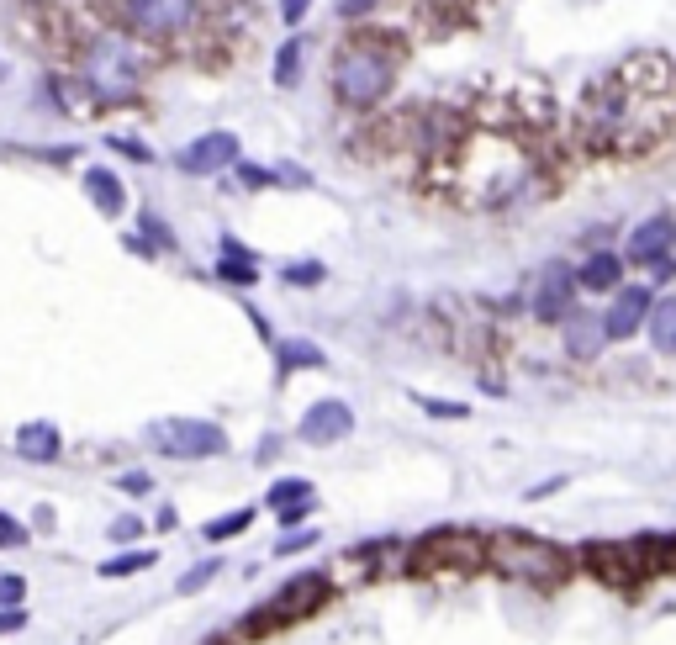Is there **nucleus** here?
<instances>
[{"instance_id": "6e6552de", "label": "nucleus", "mask_w": 676, "mask_h": 645, "mask_svg": "<svg viewBox=\"0 0 676 645\" xmlns=\"http://www.w3.org/2000/svg\"><path fill=\"white\" fill-rule=\"evenodd\" d=\"M576 265H566V260H550L539 270V281H534V291H529V312L539 323H566L571 312H576Z\"/></svg>"}, {"instance_id": "7c9ffc66", "label": "nucleus", "mask_w": 676, "mask_h": 645, "mask_svg": "<svg viewBox=\"0 0 676 645\" xmlns=\"http://www.w3.org/2000/svg\"><path fill=\"white\" fill-rule=\"evenodd\" d=\"M233 175L243 180V186H249V191H265V186H275V170H259V164H233Z\"/></svg>"}, {"instance_id": "aec40b11", "label": "nucleus", "mask_w": 676, "mask_h": 645, "mask_svg": "<svg viewBox=\"0 0 676 645\" xmlns=\"http://www.w3.org/2000/svg\"><path fill=\"white\" fill-rule=\"evenodd\" d=\"M645 339H650L655 355L676 360V297H655L650 318H645Z\"/></svg>"}, {"instance_id": "c756f323", "label": "nucleus", "mask_w": 676, "mask_h": 645, "mask_svg": "<svg viewBox=\"0 0 676 645\" xmlns=\"http://www.w3.org/2000/svg\"><path fill=\"white\" fill-rule=\"evenodd\" d=\"M317 540H323L317 529H286V534H280V545H275V556H296V550H312Z\"/></svg>"}, {"instance_id": "b1692460", "label": "nucleus", "mask_w": 676, "mask_h": 645, "mask_svg": "<svg viewBox=\"0 0 676 645\" xmlns=\"http://www.w3.org/2000/svg\"><path fill=\"white\" fill-rule=\"evenodd\" d=\"M138 233L148 238V244H154V254H164V249H169V254H175V249H180V238H175V228H169V223H164V217H159L154 207H143V212H138Z\"/></svg>"}, {"instance_id": "1a4fd4ad", "label": "nucleus", "mask_w": 676, "mask_h": 645, "mask_svg": "<svg viewBox=\"0 0 676 645\" xmlns=\"http://www.w3.org/2000/svg\"><path fill=\"white\" fill-rule=\"evenodd\" d=\"M661 260H676V217L661 207L640 217L624 238V265H640V270H655Z\"/></svg>"}, {"instance_id": "7ed1b4c3", "label": "nucleus", "mask_w": 676, "mask_h": 645, "mask_svg": "<svg viewBox=\"0 0 676 645\" xmlns=\"http://www.w3.org/2000/svg\"><path fill=\"white\" fill-rule=\"evenodd\" d=\"M486 566L507 582H523V587H560L571 577V556L539 534H523V529H502L486 540Z\"/></svg>"}, {"instance_id": "ea45409f", "label": "nucleus", "mask_w": 676, "mask_h": 645, "mask_svg": "<svg viewBox=\"0 0 676 645\" xmlns=\"http://www.w3.org/2000/svg\"><path fill=\"white\" fill-rule=\"evenodd\" d=\"M154 524H159V529H175V524H180V513H175V508H159V519H154Z\"/></svg>"}, {"instance_id": "6ab92c4d", "label": "nucleus", "mask_w": 676, "mask_h": 645, "mask_svg": "<svg viewBox=\"0 0 676 645\" xmlns=\"http://www.w3.org/2000/svg\"><path fill=\"white\" fill-rule=\"evenodd\" d=\"M587 566L603 582H634L645 571L640 556H634V545H587Z\"/></svg>"}, {"instance_id": "473e14b6", "label": "nucleus", "mask_w": 676, "mask_h": 645, "mask_svg": "<svg viewBox=\"0 0 676 645\" xmlns=\"http://www.w3.org/2000/svg\"><path fill=\"white\" fill-rule=\"evenodd\" d=\"M22 545H27V529L11 513H0V550H22Z\"/></svg>"}, {"instance_id": "2f4dec72", "label": "nucleus", "mask_w": 676, "mask_h": 645, "mask_svg": "<svg viewBox=\"0 0 676 645\" xmlns=\"http://www.w3.org/2000/svg\"><path fill=\"white\" fill-rule=\"evenodd\" d=\"M111 540L117 545H127V540H143V519H133V513H122V519H111Z\"/></svg>"}, {"instance_id": "f704fd0d", "label": "nucleus", "mask_w": 676, "mask_h": 645, "mask_svg": "<svg viewBox=\"0 0 676 645\" xmlns=\"http://www.w3.org/2000/svg\"><path fill=\"white\" fill-rule=\"evenodd\" d=\"M22 598H27L22 577H0V608H22Z\"/></svg>"}, {"instance_id": "20e7f679", "label": "nucleus", "mask_w": 676, "mask_h": 645, "mask_svg": "<svg viewBox=\"0 0 676 645\" xmlns=\"http://www.w3.org/2000/svg\"><path fill=\"white\" fill-rule=\"evenodd\" d=\"M117 32L133 43H175L196 27L201 0H106Z\"/></svg>"}, {"instance_id": "9b49d317", "label": "nucleus", "mask_w": 676, "mask_h": 645, "mask_svg": "<svg viewBox=\"0 0 676 645\" xmlns=\"http://www.w3.org/2000/svg\"><path fill=\"white\" fill-rule=\"evenodd\" d=\"M650 307H655V286H640V281H624L608 297L603 307V328H608V344H629L634 334H645V318H650Z\"/></svg>"}, {"instance_id": "f257e3e1", "label": "nucleus", "mask_w": 676, "mask_h": 645, "mask_svg": "<svg viewBox=\"0 0 676 645\" xmlns=\"http://www.w3.org/2000/svg\"><path fill=\"white\" fill-rule=\"evenodd\" d=\"M402 75V43L386 32H354L349 43L333 48V101L349 112H370L391 96V85Z\"/></svg>"}, {"instance_id": "4c0bfd02", "label": "nucleus", "mask_w": 676, "mask_h": 645, "mask_svg": "<svg viewBox=\"0 0 676 645\" xmlns=\"http://www.w3.org/2000/svg\"><path fill=\"white\" fill-rule=\"evenodd\" d=\"M27 630V608H0V635H16Z\"/></svg>"}, {"instance_id": "bb28decb", "label": "nucleus", "mask_w": 676, "mask_h": 645, "mask_svg": "<svg viewBox=\"0 0 676 645\" xmlns=\"http://www.w3.org/2000/svg\"><path fill=\"white\" fill-rule=\"evenodd\" d=\"M412 402L428 413V418H444V423H455V418H471V408L465 402H449V397H423V392H412Z\"/></svg>"}, {"instance_id": "a878e982", "label": "nucleus", "mask_w": 676, "mask_h": 645, "mask_svg": "<svg viewBox=\"0 0 676 645\" xmlns=\"http://www.w3.org/2000/svg\"><path fill=\"white\" fill-rule=\"evenodd\" d=\"M280 281H286V286H323L328 281V265L323 260H302V265H286V270H280Z\"/></svg>"}, {"instance_id": "f8f14e48", "label": "nucleus", "mask_w": 676, "mask_h": 645, "mask_svg": "<svg viewBox=\"0 0 676 645\" xmlns=\"http://www.w3.org/2000/svg\"><path fill=\"white\" fill-rule=\"evenodd\" d=\"M349 434H354V408L344 397H317L312 408L296 418V439L312 445V450H328V445H338V439H349Z\"/></svg>"}, {"instance_id": "dca6fc26", "label": "nucleus", "mask_w": 676, "mask_h": 645, "mask_svg": "<svg viewBox=\"0 0 676 645\" xmlns=\"http://www.w3.org/2000/svg\"><path fill=\"white\" fill-rule=\"evenodd\" d=\"M85 196L101 217H122L127 212V186L111 164H85Z\"/></svg>"}, {"instance_id": "ddd939ff", "label": "nucleus", "mask_w": 676, "mask_h": 645, "mask_svg": "<svg viewBox=\"0 0 676 645\" xmlns=\"http://www.w3.org/2000/svg\"><path fill=\"white\" fill-rule=\"evenodd\" d=\"M560 328H566V334H560V344H566V355H571V360H581V365H587V360H597V355H603V349H608V328H603V312H587V307H576V312H571V318L560 323Z\"/></svg>"}, {"instance_id": "4be33fe9", "label": "nucleus", "mask_w": 676, "mask_h": 645, "mask_svg": "<svg viewBox=\"0 0 676 645\" xmlns=\"http://www.w3.org/2000/svg\"><path fill=\"white\" fill-rule=\"evenodd\" d=\"M275 360H280V376H291V371H323V365H328L323 344H312V339H286V344H275Z\"/></svg>"}, {"instance_id": "a211bd4d", "label": "nucleus", "mask_w": 676, "mask_h": 645, "mask_svg": "<svg viewBox=\"0 0 676 645\" xmlns=\"http://www.w3.org/2000/svg\"><path fill=\"white\" fill-rule=\"evenodd\" d=\"M217 281H228V286H254L259 281V260H254V249H243L233 233H222L217 238Z\"/></svg>"}, {"instance_id": "c9c22d12", "label": "nucleus", "mask_w": 676, "mask_h": 645, "mask_svg": "<svg viewBox=\"0 0 676 645\" xmlns=\"http://www.w3.org/2000/svg\"><path fill=\"white\" fill-rule=\"evenodd\" d=\"M117 487H122V492H133V497H143V492H154V476H148V471H122V476H117Z\"/></svg>"}, {"instance_id": "a19ab883", "label": "nucleus", "mask_w": 676, "mask_h": 645, "mask_svg": "<svg viewBox=\"0 0 676 645\" xmlns=\"http://www.w3.org/2000/svg\"><path fill=\"white\" fill-rule=\"evenodd\" d=\"M0 75H6V64H0Z\"/></svg>"}, {"instance_id": "393cba45", "label": "nucleus", "mask_w": 676, "mask_h": 645, "mask_svg": "<svg viewBox=\"0 0 676 645\" xmlns=\"http://www.w3.org/2000/svg\"><path fill=\"white\" fill-rule=\"evenodd\" d=\"M154 561H159L154 550H122V556L101 561V577H111V582H117V577H138V571H148Z\"/></svg>"}, {"instance_id": "58836bf2", "label": "nucleus", "mask_w": 676, "mask_h": 645, "mask_svg": "<svg viewBox=\"0 0 676 645\" xmlns=\"http://www.w3.org/2000/svg\"><path fill=\"white\" fill-rule=\"evenodd\" d=\"M275 186H312V175H307V170H291V164H280V170H275Z\"/></svg>"}, {"instance_id": "0eeeda50", "label": "nucleus", "mask_w": 676, "mask_h": 645, "mask_svg": "<svg viewBox=\"0 0 676 645\" xmlns=\"http://www.w3.org/2000/svg\"><path fill=\"white\" fill-rule=\"evenodd\" d=\"M476 566H486V540L460 529H439L412 550V571H476Z\"/></svg>"}, {"instance_id": "c85d7f7f", "label": "nucleus", "mask_w": 676, "mask_h": 645, "mask_svg": "<svg viewBox=\"0 0 676 645\" xmlns=\"http://www.w3.org/2000/svg\"><path fill=\"white\" fill-rule=\"evenodd\" d=\"M106 149L122 154V159H133V164H154V149H148V143H138V138H127V133H111Z\"/></svg>"}, {"instance_id": "f3484780", "label": "nucleus", "mask_w": 676, "mask_h": 645, "mask_svg": "<svg viewBox=\"0 0 676 645\" xmlns=\"http://www.w3.org/2000/svg\"><path fill=\"white\" fill-rule=\"evenodd\" d=\"M16 455H22V460H37V466H53V460L64 455V434L53 429L48 418H32V423H22V429H16Z\"/></svg>"}, {"instance_id": "f03ea898", "label": "nucleus", "mask_w": 676, "mask_h": 645, "mask_svg": "<svg viewBox=\"0 0 676 645\" xmlns=\"http://www.w3.org/2000/svg\"><path fill=\"white\" fill-rule=\"evenodd\" d=\"M80 80L101 106H122L143 90V53L127 32H96L80 53Z\"/></svg>"}, {"instance_id": "cd10ccee", "label": "nucleus", "mask_w": 676, "mask_h": 645, "mask_svg": "<svg viewBox=\"0 0 676 645\" xmlns=\"http://www.w3.org/2000/svg\"><path fill=\"white\" fill-rule=\"evenodd\" d=\"M217 571H222V556H206V561H196V566L180 577V593H185V598H191V593H201L206 582H217Z\"/></svg>"}, {"instance_id": "e433bc0d", "label": "nucleus", "mask_w": 676, "mask_h": 645, "mask_svg": "<svg viewBox=\"0 0 676 645\" xmlns=\"http://www.w3.org/2000/svg\"><path fill=\"white\" fill-rule=\"evenodd\" d=\"M375 6H381V0H338V16H344V22H360Z\"/></svg>"}, {"instance_id": "4468645a", "label": "nucleus", "mask_w": 676, "mask_h": 645, "mask_svg": "<svg viewBox=\"0 0 676 645\" xmlns=\"http://www.w3.org/2000/svg\"><path fill=\"white\" fill-rule=\"evenodd\" d=\"M265 508H275V519L286 529H296L317 508V487L307 482V476H280V482L265 492Z\"/></svg>"}, {"instance_id": "412c9836", "label": "nucleus", "mask_w": 676, "mask_h": 645, "mask_svg": "<svg viewBox=\"0 0 676 645\" xmlns=\"http://www.w3.org/2000/svg\"><path fill=\"white\" fill-rule=\"evenodd\" d=\"M302 69H307V38H302V32H291V38L275 48L270 80H275L280 90H291V85H302Z\"/></svg>"}, {"instance_id": "9d476101", "label": "nucleus", "mask_w": 676, "mask_h": 645, "mask_svg": "<svg viewBox=\"0 0 676 645\" xmlns=\"http://www.w3.org/2000/svg\"><path fill=\"white\" fill-rule=\"evenodd\" d=\"M238 159H243L238 133H228V127H212V133L191 138V143L175 154V170H180V175H228Z\"/></svg>"}, {"instance_id": "72a5a7b5", "label": "nucleus", "mask_w": 676, "mask_h": 645, "mask_svg": "<svg viewBox=\"0 0 676 645\" xmlns=\"http://www.w3.org/2000/svg\"><path fill=\"white\" fill-rule=\"evenodd\" d=\"M307 11H312V0H280V22H286L291 32H302Z\"/></svg>"}, {"instance_id": "39448f33", "label": "nucleus", "mask_w": 676, "mask_h": 645, "mask_svg": "<svg viewBox=\"0 0 676 645\" xmlns=\"http://www.w3.org/2000/svg\"><path fill=\"white\" fill-rule=\"evenodd\" d=\"M333 598V582L323 577V571H302V577H291V582H280L275 593L254 608L249 619H243V635H270V630H286V624L296 619H307L317 614Z\"/></svg>"}, {"instance_id": "423d86ee", "label": "nucleus", "mask_w": 676, "mask_h": 645, "mask_svg": "<svg viewBox=\"0 0 676 645\" xmlns=\"http://www.w3.org/2000/svg\"><path fill=\"white\" fill-rule=\"evenodd\" d=\"M148 445L164 450L169 460H212L228 455V429L212 418H164L148 423Z\"/></svg>"}, {"instance_id": "2eb2a0df", "label": "nucleus", "mask_w": 676, "mask_h": 645, "mask_svg": "<svg viewBox=\"0 0 676 645\" xmlns=\"http://www.w3.org/2000/svg\"><path fill=\"white\" fill-rule=\"evenodd\" d=\"M618 286H624V254L592 249L587 260L576 265V291H592V297H613Z\"/></svg>"}, {"instance_id": "5701e85b", "label": "nucleus", "mask_w": 676, "mask_h": 645, "mask_svg": "<svg viewBox=\"0 0 676 645\" xmlns=\"http://www.w3.org/2000/svg\"><path fill=\"white\" fill-rule=\"evenodd\" d=\"M249 524H254V503L222 513V519H206V524H201V540H206V545H228V540H238Z\"/></svg>"}]
</instances>
